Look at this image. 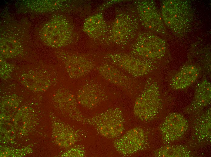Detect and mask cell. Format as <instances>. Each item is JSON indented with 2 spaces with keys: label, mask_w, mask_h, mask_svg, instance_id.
Here are the masks:
<instances>
[{
  "label": "cell",
  "mask_w": 211,
  "mask_h": 157,
  "mask_svg": "<svg viewBox=\"0 0 211 157\" xmlns=\"http://www.w3.org/2000/svg\"><path fill=\"white\" fill-rule=\"evenodd\" d=\"M162 17L165 24L178 36H183L190 30L193 12L186 0H165L162 2Z\"/></svg>",
  "instance_id": "1"
},
{
  "label": "cell",
  "mask_w": 211,
  "mask_h": 157,
  "mask_svg": "<svg viewBox=\"0 0 211 157\" xmlns=\"http://www.w3.org/2000/svg\"><path fill=\"white\" fill-rule=\"evenodd\" d=\"M161 105L159 86L156 82L149 79L144 90L136 100L133 108L134 114L141 120L150 121L157 115Z\"/></svg>",
  "instance_id": "2"
},
{
  "label": "cell",
  "mask_w": 211,
  "mask_h": 157,
  "mask_svg": "<svg viewBox=\"0 0 211 157\" xmlns=\"http://www.w3.org/2000/svg\"><path fill=\"white\" fill-rule=\"evenodd\" d=\"M73 35L72 25L66 18L61 16L51 18L44 25L40 32L42 40L48 46L56 48L71 43Z\"/></svg>",
  "instance_id": "3"
},
{
  "label": "cell",
  "mask_w": 211,
  "mask_h": 157,
  "mask_svg": "<svg viewBox=\"0 0 211 157\" xmlns=\"http://www.w3.org/2000/svg\"><path fill=\"white\" fill-rule=\"evenodd\" d=\"M124 119L119 108L109 109L89 118V124L101 135L107 138L120 136L124 130Z\"/></svg>",
  "instance_id": "4"
},
{
  "label": "cell",
  "mask_w": 211,
  "mask_h": 157,
  "mask_svg": "<svg viewBox=\"0 0 211 157\" xmlns=\"http://www.w3.org/2000/svg\"><path fill=\"white\" fill-rule=\"evenodd\" d=\"M139 24V19L134 13L121 11L116 16L112 25V40L118 45H126L136 36Z\"/></svg>",
  "instance_id": "5"
},
{
  "label": "cell",
  "mask_w": 211,
  "mask_h": 157,
  "mask_svg": "<svg viewBox=\"0 0 211 157\" xmlns=\"http://www.w3.org/2000/svg\"><path fill=\"white\" fill-rule=\"evenodd\" d=\"M166 49L164 40L153 34L146 32L139 33L132 46L135 55L154 59L163 57Z\"/></svg>",
  "instance_id": "6"
},
{
  "label": "cell",
  "mask_w": 211,
  "mask_h": 157,
  "mask_svg": "<svg viewBox=\"0 0 211 157\" xmlns=\"http://www.w3.org/2000/svg\"><path fill=\"white\" fill-rule=\"evenodd\" d=\"M105 57L135 77L146 75L153 69V65L150 62L133 56L120 53H109Z\"/></svg>",
  "instance_id": "7"
},
{
  "label": "cell",
  "mask_w": 211,
  "mask_h": 157,
  "mask_svg": "<svg viewBox=\"0 0 211 157\" xmlns=\"http://www.w3.org/2000/svg\"><path fill=\"white\" fill-rule=\"evenodd\" d=\"M144 131L140 127L133 128L113 142L116 150L121 155L128 156L143 149L146 144Z\"/></svg>",
  "instance_id": "8"
},
{
  "label": "cell",
  "mask_w": 211,
  "mask_h": 157,
  "mask_svg": "<svg viewBox=\"0 0 211 157\" xmlns=\"http://www.w3.org/2000/svg\"><path fill=\"white\" fill-rule=\"evenodd\" d=\"M136 8L139 19L144 27L158 34H165L164 22L153 1H139Z\"/></svg>",
  "instance_id": "9"
},
{
  "label": "cell",
  "mask_w": 211,
  "mask_h": 157,
  "mask_svg": "<svg viewBox=\"0 0 211 157\" xmlns=\"http://www.w3.org/2000/svg\"><path fill=\"white\" fill-rule=\"evenodd\" d=\"M98 70L104 79L126 92L133 93L139 88L137 81L108 63L102 64Z\"/></svg>",
  "instance_id": "10"
},
{
  "label": "cell",
  "mask_w": 211,
  "mask_h": 157,
  "mask_svg": "<svg viewBox=\"0 0 211 157\" xmlns=\"http://www.w3.org/2000/svg\"><path fill=\"white\" fill-rule=\"evenodd\" d=\"M77 99L83 106L89 109L97 107L107 100V97L102 87L90 81L82 86L77 93Z\"/></svg>",
  "instance_id": "11"
},
{
  "label": "cell",
  "mask_w": 211,
  "mask_h": 157,
  "mask_svg": "<svg viewBox=\"0 0 211 157\" xmlns=\"http://www.w3.org/2000/svg\"><path fill=\"white\" fill-rule=\"evenodd\" d=\"M188 124L187 120L180 114H169L160 127L163 141L170 142L179 139L187 130Z\"/></svg>",
  "instance_id": "12"
},
{
  "label": "cell",
  "mask_w": 211,
  "mask_h": 157,
  "mask_svg": "<svg viewBox=\"0 0 211 157\" xmlns=\"http://www.w3.org/2000/svg\"><path fill=\"white\" fill-rule=\"evenodd\" d=\"M60 57L64 61L69 75L77 79L87 74L94 67V64L89 59L81 55L68 54L63 53Z\"/></svg>",
  "instance_id": "13"
},
{
  "label": "cell",
  "mask_w": 211,
  "mask_h": 157,
  "mask_svg": "<svg viewBox=\"0 0 211 157\" xmlns=\"http://www.w3.org/2000/svg\"><path fill=\"white\" fill-rule=\"evenodd\" d=\"M54 100L60 108L65 111L72 119L83 124H89V118L84 116L79 111L76 99L70 91L59 90L54 95Z\"/></svg>",
  "instance_id": "14"
},
{
  "label": "cell",
  "mask_w": 211,
  "mask_h": 157,
  "mask_svg": "<svg viewBox=\"0 0 211 157\" xmlns=\"http://www.w3.org/2000/svg\"><path fill=\"white\" fill-rule=\"evenodd\" d=\"M53 125V136L59 146L68 147L76 142L77 133L71 127L57 121H54Z\"/></svg>",
  "instance_id": "15"
},
{
  "label": "cell",
  "mask_w": 211,
  "mask_h": 157,
  "mask_svg": "<svg viewBox=\"0 0 211 157\" xmlns=\"http://www.w3.org/2000/svg\"><path fill=\"white\" fill-rule=\"evenodd\" d=\"M199 74V70L195 65H189L185 66L172 78L171 85L175 89H184L196 81Z\"/></svg>",
  "instance_id": "16"
},
{
  "label": "cell",
  "mask_w": 211,
  "mask_h": 157,
  "mask_svg": "<svg viewBox=\"0 0 211 157\" xmlns=\"http://www.w3.org/2000/svg\"><path fill=\"white\" fill-rule=\"evenodd\" d=\"M83 30L93 38L97 39L104 35L107 31V26L102 14L98 13L86 19Z\"/></svg>",
  "instance_id": "17"
},
{
  "label": "cell",
  "mask_w": 211,
  "mask_h": 157,
  "mask_svg": "<svg viewBox=\"0 0 211 157\" xmlns=\"http://www.w3.org/2000/svg\"><path fill=\"white\" fill-rule=\"evenodd\" d=\"M211 85L207 80L200 82L196 88L191 105L193 110H200L207 106L211 101Z\"/></svg>",
  "instance_id": "18"
},
{
  "label": "cell",
  "mask_w": 211,
  "mask_h": 157,
  "mask_svg": "<svg viewBox=\"0 0 211 157\" xmlns=\"http://www.w3.org/2000/svg\"><path fill=\"white\" fill-rule=\"evenodd\" d=\"M195 126V134L200 142L211 139L210 108L204 113L196 122Z\"/></svg>",
  "instance_id": "19"
},
{
  "label": "cell",
  "mask_w": 211,
  "mask_h": 157,
  "mask_svg": "<svg viewBox=\"0 0 211 157\" xmlns=\"http://www.w3.org/2000/svg\"><path fill=\"white\" fill-rule=\"evenodd\" d=\"M154 155L157 157L191 156L189 151L182 146H171L162 147L155 151Z\"/></svg>",
  "instance_id": "20"
},
{
  "label": "cell",
  "mask_w": 211,
  "mask_h": 157,
  "mask_svg": "<svg viewBox=\"0 0 211 157\" xmlns=\"http://www.w3.org/2000/svg\"><path fill=\"white\" fill-rule=\"evenodd\" d=\"M21 45L18 41L5 39L0 43V51L5 57L10 58L17 55L21 52Z\"/></svg>",
  "instance_id": "21"
},
{
  "label": "cell",
  "mask_w": 211,
  "mask_h": 157,
  "mask_svg": "<svg viewBox=\"0 0 211 157\" xmlns=\"http://www.w3.org/2000/svg\"><path fill=\"white\" fill-rule=\"evenodd\" d=\"M84 150L77 148H72L63 153L61 156L70 157H82L85 156Z\"/></svg>",
  "instance_id": "22"
},
{
  "label": "cell",
  "mask_w": 211,
  "mask_h": 157,
  "mask_svg": "<svg viewBox=\"0 0 211 157\" xmlns=\"http://www.w3.org/2000/svg\"><path fill=\"white\" fill-rule=\"evenodd\" d=\"M0 63L1 70L3 69L0 70V73L1 75V76L2 78V77L4 76L5 77L7 76L9 74V69H8L7 68L6 63L4 61H2V58H1Z\"/></svg>",
  "instance_id": "23"
}]
</instances>
